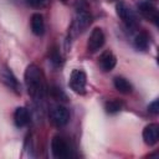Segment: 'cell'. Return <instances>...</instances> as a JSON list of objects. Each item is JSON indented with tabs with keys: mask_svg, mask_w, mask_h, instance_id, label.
I'll list each match as a JSON object with an SVG mask.
<instances>
[{
	"mask_svg": "<svg viewBox=\"0 0 159 159\" xmlns=\"http://www.w3.org/2000/svg\"><path fill=\"white\" fill-rule=\"evenodd\" d=\"M25 83L29 91V94L35 99H40L43 97L45 92V82L41 70L36 65L27 66L25 71Z\"/></svg>",
	"mask_w": 159,
	"mask_h": 159,
	"instance_id": "1",
	"label": "cell"
},
{
	"mask_svg": "<svg viewBox=\"0 0 159 159\" xmlns=\"http://www.w3.org/2000/svg\"><path fill=\"white\" fill-rule=\"evenodd\" d=\"M25 1L31 7H41L47 2V0H25Z\"/></svg>",
	"mask_w": 159,
	"mask_h": 159,
	"instance_id": "17",
	"label": "cell"
},
{
	"mask_svg": "<svg viewBox=\"0 0 159 159\" xmlns=\"http://www.w3.org/2000/svg\"><path fill=\"white\" fill-rule=\"evenodd\" d=\"M50 119L56 127H63L70 122V112L66 107L57 104L50 111Z\"/></svg>",
	"mask_w": 159,
	"mask_h": 159,
	"instance_id": "5",
	"label": "cell"
},
{
	"mask_svg": "<svg viewBox=\"0 0 159 159\" xmlns=\"http://www.w3.org/2000/svg\"><path fill=\"white\" fill-rule=\"evenodd\" d=\"M143 139L145 144L148 145H154L159 140V125L155 123L148 124L143 129Z\"/></svg>",
	"mask_w": 159,
	"mask_h": 159,
	"instance_id": "10",
	"label": "cell"
},
{
	"mask_svg": "<svg viewBox=\"0 0 159 159\" xmlns=\"http://www.w3.org/2000/svg\"><path fill=\"white\" fill-rule=\"evenodd\" d=\"M14 122H15L16 127H25L30 122L29 111L25 107H17L14 113Z\"/></svg>",
	"mask_w": 159,
	"mask_h": 159,
	"instance_id": "12",
	"label": "cell"
},
{
	"mask_svg": "<svg viewBox=\"0 0 159 159\" xmlns=\"http://www.w3.org/2000/svg\"><path fill=\"white\" fill-rule=\"evenodd\" d=\"M98 63H99V67L103 71L108 72V71H112L114 68V66L117 63V58H116V56L111 51H106V52H103L101 55Z\"/></svg>",
	"mask_w": 159,
	"mask_h": 159,
	"instance_id": "11",
	"label": "cell"
},
{
	"mask_svg": "<svg viewBox=\"0 0 159 159\" xmlns=\"http://www.w3.org/2000/svg\"><path fill=\"white\" fill-rule=\"evenodd\" d=\"M104 40H106V37H104L103 31L101 29H98V27L93 29L92 32H91V36L88 39V42H87L88 51L92 52V53L96 52V51H98L104 45Z\"/></svg>",
	"mask_w": 159,
	"mask_h": 159,
	"instance_id": "8",
	"label": "cell"
},
{
	"mask_svg": "<svg viewBox=\"0 0 159 159\" xmlns=\"http://www.w3.org/2000/svg\"><path fill=\"white\" fill-rule=\"evenodd\" d=\"M117 14L119 16V19L123 21V24L128 27V29H135L138 26V19L137 15L134 14V11L125 5L124 2H119L117 5Z\"/></svg>",
	"mask_w": 159,
	"mask_h": 159,
	"instance_id": "3",
	"label": "cell"
},
{
	"mask_svg": "<svg viewBox=\"0 0 159 159\" xmlns=\"http://www.w3.org/2000/svg\"><path fill=\"white\" fill-rule=\"evenodd\" d=\"M71 89L78 94H83L86 92V84H87V76L81 70H73L70 76L68 82Z\"/></svg>",
	"mask_w": 159,
	"mask_h": 159,
	"instance_id": "4",
	"label": "cell"
},
{
	"mask_svg": "<svg viewBox=\"0 0 159 159\" xmlns=\"http://www.w3.org/2000/svg\"><path fill=\"white\" fill-rule=\"evenodd\" d=\"M134 46L140 51H145L149 46V35L145 31H140L139 34H137L134 37Z\"/></svg>",
	"mask_w": 159,
	"mask_h": 159,
	"instance_id": "14",
	"label": "cell"
},
{
	"mask_svg": "<svg viewBox=\"0 0 159 159\" xmlns=\"http://www.w3.org/2000/svg\"><path fill=\"white\" fill-rule=\"evenodd\" d=\"M148 109H149L150 113H153V114H158V113H159V101H158V99L153 101V102L148 106Z\"/></svg>",
	"mask_w": 159,
	"mask_h": 159,
	"instance_id": "18",
	"label": "cell"
},
{
	"mask_svg": "<svg viewBox=\"0 0 159 159\" xmlns=\"http://www.w3.org/2000/svg\"><path fill=\"white\" fill-rule=\"evenodd\" d=\"M113 83H114L116 89L118 92L123 93V94H129L132 92V89H133L132 84L125 78H123V77H116L114 81H113Z\"/></svg>",
	"mask_w": 159,
	"mask_h": 159,
	"instance_id": "15",
	"label": "cell"
},
{
	"mask_svg": "<svg viewBox=\"0 0 159 159\" xmlns=\"http://www.w3.org/2000/svg\"><path fill=\"white\" fill-rule=\"evenodd\" d=\"M91 21H92V17L88 11H86L84 9L77 10L73 22H72V26H71V32H73L75 35L82 34L91 25Z\"/></svg>",
	"mask_w": 159,
	"mask_h": 159,
	"instance_id": "2",
	"label": "cell"
},
{
	"mask_svg": "<svg viewBox=\"0 0 159 159\" xmlns=\"http://www.w3.org/2000/svg\"><path fill=\"white\" fill-rule=\"evenodd\" d=\"M31 30L36 36H41L45 32V21L41 14H34L31 16Z\"/></svg>",
	"mask_w": 159,
	"mask_h": 159,
	"instance_id": "13",
	"label": "cell"
},
{
	"mask_svg": "<svg viewBox=\"0 0 159 159\" xmlns=\"http://www.w3.org/2000/svg\"><path fill=\"white\" fill-rule=\"evenodd\" d=\"M51 150L55 158L58 159H66L70 157V147L67 142L62 137H53L51 140Z\"/></svg>",
	"mask_w": 159,
	"mask_h": 159,
	"instance_id": "6",
	"label": "cell"
},
{
	"mask_svg": "<svg viewBox=\"0 0 159 159\" xmlns=\"http://www.w3.org/2000/svg\"><path fill=\"white\" fill-rule=\"evenodd\" d=\"M138 10L143 17H145L148 21H152L153 24L158 25L159 12H158V9L153 4H150L149 1H140L138 4Z\"/></svg>",
	"mask_w": 159,
	"mask_h": 159,
	"instance_id": "7",
	"label": "cell"
},
{
	"mask_svg": "<svg viewBox=\"0 0 159 159\" xmlns=\"http://www.w3.org/2000/svg\"><path fill=\"white\" fill-rule=\"evenodd\" d=\"M0 78L11 91H14L15 93H21V86H20L19 81L16 80V77L14 76V73L9 68H4L1 71Z\"/></svg>",
	"mask_w": 159,
	"mask_h": 159,
	"instance_id": "9",
	"label": "cell"
},
{
	"mask_svg": "<svg viewBox=\"0 0 159 159\" xmlns=\"http://www.w3.org/2000/svg\"><path fill=\"white\" fill-rule=\"evenodd\" d=\"M52 93H53V97H55V98H57V99H60V96H61V97H63V98L66 99L65 93H63L60 88H52Z\"/></svg>",
	"mask_w": 159,
	"mask_h": 159,
	"instance_id": "19",
	"label": "cell"
},
{
	"mask_svg": "<svg viewBox=\"0 0 159 159\" xmlns=\"http://www.w3.org/2000/svg\"><path fill=\"white\" fill-rule=\"evenodd\" d=\"M62 1H63V2H65V1H67V0H62Z\"/></svg>",
	"mask_w": 159,
	"mask_h": 159,
	"instance_id": "20",
	"label": "cell"
},
{
	"mask_svg": "<svg viewBox=\"0 0 159 159\" xmlns=\"http://www.w3.org/2000/svg\"><path fill=\"white\" fill-rule=\"evenodd\" d=\"M122 107H123V104H122V102H119L118 99L108 101V102L104 104V109H106V112L109 113V114H114V113L119 112V111L122 109Z\"/></svg>",
	"mask_w": 159,
	"mask_h": 159,
	"instance_id": "16",
	"label": "cell"
}]
</instances>
